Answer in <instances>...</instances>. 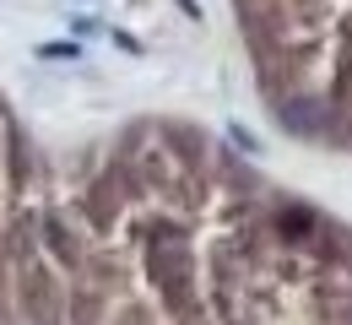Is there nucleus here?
<instances>
[{
	"label": "nucleus",
	"instance_id": "1",
	"mask_svg": "<svg viewBox=\"0 0 352 325\" xmlns=\"http://www.w3.org/2000/svg\"><path fill=\"white\" fill-rule=\"evenodd\" d=\"M0 325H352V223L195 114L0 65Z\"/></svg>",
	"mask_w": 352,
	"mask_h": 325
},
{
	"label": "nucleus",
	"instance_id": "2",
	"mask_svg": "<svg viewBox=\"0 0 352 325\" xmlns=\"http://www.w3.org/2000/svg\"><path fill=\"white\" fill-rule=\"evenodd\" d=\"M265 120L309 152L352 157V0H228Z\"/></svg>",
	"mask_w": 352,
	"mask_h": 325
}]
</instances>
